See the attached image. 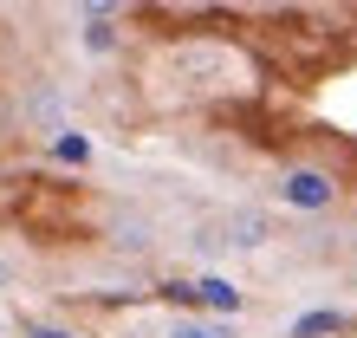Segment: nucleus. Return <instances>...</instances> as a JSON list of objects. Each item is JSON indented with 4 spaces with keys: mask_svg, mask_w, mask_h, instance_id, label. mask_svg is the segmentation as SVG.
Returning <instances> with one entry per match:
<instances>
[{
    "mask_svg": "<svg viewBox=\"0 0 357 338\" xmlns=\"http://www.w3.org/2000/svg\"><path fill=\"white\" fill-rule=\"evenodd\" d=\"M338 325H344L338 312H305V319L292 325V338H325V332H338Z\"/></svg>",
    "mask_w": 357,
    "mask_h": 338,
    "instance_id": "nucleus-5",
    "label": "nucleus"
},
{
    "mask_svg": "<svg viewBox=\"0 0 357 338\" xmlns=\"http://www.w3.org/2000/svg\"><path fill=\"white\" fill-rule=\"evenodd\" d=\"M85 46H98V52L111 46V27H104V13H91V27H85Z\"/></svg>",
    "mask_w": 357,
    "mask_h": 338,
    "instance_id": "nucleus-7",
    "label": "nucleus"
},
{
    "mask_svg": "<svg viewBox=\"0 0 357 338\" xmlns=\"http://www.w3.org/2000/svg\"><path fill=\"white\" fill-rule=\"evenodd\" d=\"M169 338H234V319H195V312H182V319H169Z\"/></svg>",
    "mask_w": 357,
    "mask_h": 338,
    "instance_id": "nucleus-4",
    "label": "nucleus"
},
{
    "mask_svg": "<svg viewBox=\"0 0 357 338\" xmlns=\"http://www.w3.org/2000/svg\"><path fill=\"white\" fill-rule=\"evenodd\" d=\"M7 286H13V267H7V260H0V293H7Z\"/></svg>",
    "mask_w": 357,
    "mask_h": 338,
    "instance_id": "nucleus-9",
    "label": "nucleus"
},
{
    "mask_svg": "<svg viewBox=\"0 0 357 338\" xmlns=\"http://www.w3.org/2000/svg\"><path fill=\"white\" fill-rule=\"evenodd\" d=\"M195 300L215 312V319H234V312H241V286L221 280V273H202V280H195Z\"/></svg>",
    "mask_w": 357,
    "mask_h": 338,
    "instance_id": "nucleus-3",
    "label": "nucleus"
},
{
    "mask_svg": "<svg viewBox=\"0 0 357 338\" xmlns=\"http://www.w3.org/2000/svg\"><path fill=\"white\" fill-rule=\"evenodd\" d=\"M280 196H286L292 208H325V202H331V182L319 176V169H292V176L280 182Z\"/></svg>",
    "mask_w": 357,
    "mask_h": 338,
    "instance_id": "nucleus-2",
    "label": "nucleus"
},
{
    "mask_svg": "<svg viewBox=\"0 0 357 338\" xmlns=\"http://www.w3.org/2000/svg\"><path fill=\"white\" fill-rule=\"evenodd\" d=\"M208 247H260L266 241V215L260 208H234V215H227L215 235H202Z\"/></svg>",
    "mask_w": 357,
    "mask_h": 338,
    "instance_id": "nucleus-1",
    "label": "nucleus"
},
{
    "mask_svg": "<svg viewBox=\"0 0 357 338\" xmlns=\"http://www.w3.org/2000/svg\"><path fill=\"white\" fill-rule=\"evenodd\" d=\"M33 338H72V332H59V325H33Z\"/></svg>",
    "mask_w": 357,
    "mask_h": 338,
    "instance_id": "nucleus-8",
    "label": "nucleus"
},
{
    "mask_svg": "<svg viewBox=\"0 0 357 338\" xmlns=\"http://www.w3.org/2000/svg\"><path fill=\"white\" fill-rule=\"evenodd\" d=\"M59 156H66V163H85L91 143H85V137H59Z\"/></svg>",
    "mask_w": 357,
    "mask_h": 338,
    "instance_id": "nucleus-6",
    "label": "nucleus"
}]
</instances>
